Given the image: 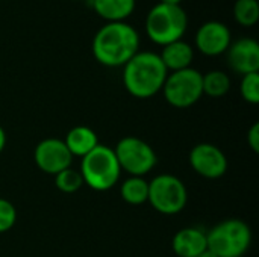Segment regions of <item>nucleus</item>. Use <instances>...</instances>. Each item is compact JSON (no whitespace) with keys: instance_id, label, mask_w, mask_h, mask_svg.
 <instances>
[{"instance_id":"nucleus-1","label":"nucleus","mask_w":259,"mask_h":257,"mask_svg":"<svg viewBox=\"0 0 259 257\" xmlns=\"http://www.w3.org/2000/svg\"><path fill=\"white\" fill-rule=\"evenodd\" d=\"M140 32L127 21L105 23L91 44L94 59L109 68L123 67L140 52Z\"/></svg>"},{"instance_id":"nucleus-2","label":"nucleus","mask_w":259,"mask_h":257,"mask_svg":"<svg viewBox=\"0 0 259 257\" xmlns=\"http://www.w3.org/2000/svg\"><path fill=\"white\" fill-rule=\"evenodd\" d=\"M168 71L159 53L140 50L123 65V85L135 98H152L162 91Z\"/></svg>"},{"instance_id":"nucleus-3","label":"nucleus","mask_w":259,"mask_h":257,"mask_svg":"<svg viewBox=\"0 0 259 257\" xmlns=\"http://www.w3.org/2000/svg\"><path fill=\"white\" fill-rule=\"evenodd\" d=\"M188 14L182 5L156 3L146 15L144 29L149 39L161 47L184 39L188 30Z\"/></svg>"},{"instance_id":"nucleus-4","label":"nucleus","mask_w":259,"mask_h":257,"mask_svg":"<svg viewBox=\"0 0 259 257\" xmlns=\"http://www.w3.org/2000/svg\"><path fill=\"white\" fill-rule=\"evenodd\" d=\"M83 183L93 191L106 192L112 189L121 176L117 156L112 147L99 144L93 151L80 159L79 168Z\"/></svg>"},{"instance_id":"nucleus-5","label":"nucleus","mask_w":259,"mask_h":257,"mask_svg":"<svg viewBox=\"0 0 259 257\" xmlns=\"http://www.w3.org/2000/svg\"><path fill=\"white\" fill-rule=\"evenodd\" d=\"M206 242L217 257H243L252 244V229L240 218H228L206 232Z\"/></svg>"},{"instance_id":"nucleus-6","label":"nucleus","mask_w":259,"mask_h":257,"mask_svg":"<svg viewBox=\"0 0 259 257\" xmlns=\"http://www.w3.org/2000/svg\"><path fill=\"white\" fill-rule=\"evenodd\" d=\"M147 201L162 215H178L187 208L188 189L179 177L159 174L149 182Z\"/></svg>"},{"instance_id":"nucleus-7","label":"nucleus","mask_w":259,"mask_h":257,"mask_svg":"<svg viewBox=\"0 0 259 257\" xmlns=\"http://www.w3.org/2000/svg\"><path fill=\"white\" fill-rule=\"evenodd\" d=\"M165 101L178 109L194 106L203 97L202 73L193 67L168 73L162 86Z\"/></svg>"},{"instance_id":"nucleus-8","label":"nucleus","mask_w":259,"mask_h":257,"mask_svg":"<svg viewBox=\"0 0 259 257\" xmlns=\"http://www.w3.org/2000/svg\"><path fill=\"white\" fill-rule=\"evenodd\" d=\"M114 153L121 171L135 177H144L158 164V156L153 147L137 136L121 138L114 147Z\"/></svg>"},{"instance_id":"nucleus-9","label":"nucleus","mask_w":259,"mask_h":257,"mask_svg":"<svg viewBox=\"0 0 259 257\" xmlns=\"http://www.w3.org/2000/svg\"><path fill=\"white\" fill-rule=\"evenodd\" d=\"M33 161L38 170L49 176H56L71 167L73 155L67 148L64 139L46 138L36 144L33 150Z\"/></svg>"},{"instance_id":"nucleus-10","label":"nucleus","mask_w":259,"mask_h":257,"mask_svg":"<svg viewBox=\"0 0 259 257\" xmlns=\"http://www.w3.org/2000/svg\"><path fill=\"white\" fill-rule=\"evenodd\" d=\"M191 168L205 179H220L228 171V158L223 150L211 142H200L190 151Z\"/></svg>"},{"instance_id":"nucleus-11","label":"nucleus","mask_w":259,"mask_h":257,"mask_svg":"<svg viewBox=\"0 0 259 257\" xmlns=\"http://www.w3.org/2000/svg\"><path fill=\"white\" fill-rule=\"evenodd\" d=\"M232 42V33L228 24L219 20L205 21L194 35L196 48L205 56L225 55Z\"/></svg>"},{"instance_id":"nucleus-12","label":"nucleus","mask_w":259,"mask_h":257,"mask_svg":"<svg viewBox=\"0 0 259 257\" xmlns=\"http://www.w3.org/2000/svg\"><path fill=\"white\" fill-rule=\"evenodd\" d=\"M228 65L238 74L259 73V44L255 38L244 36L231 42L226 52Z\"/></svg>"},{"instance_id":"nucleus-13","label":"nucleus","mask_w":259,"mask_h":257,"mask_svg":"<svg viewBox=\"0 0 259 257\" xmlns=\"http://www.w3.org/2000/svg\"><path fill=\"white\" fill-rule=\"evenodd\" d=\"M171 248L179 257H199L208 250L206 232L199 227H184L173 236Z\"/></svg>"},{"instance_id":"nucleus-14","label":"nucleus","mask_w":259,"mask_h":257,"mask_svg":"<svg viewBox=\"0 0 259 257\" xmlns=\"http://www.w3.org/2000/svg\"><path fill=\"white\" fill-rule=\"evenodd\" d=\"M159 58L168 73L185 70L190 68L194 61V47L188 41L179 39L164 45L159 53Z\"/></svg>"},{"instance_id":"nucleus-15","label":"nucleus","mask_w":259,"mask_h":257,"mask_svg":"<svg viewBox=\"0 0 259 257\" xmlns=\"http://www.w3.org/2000/svg\"><path fill=\"white\" fill-rule=\"evenodd\" d=\"M88 3L106 23L126 21L137 8V0H88Z\"/></svg>"},{"instance_id":"nucleus-16","label":"nucleus","mask_w":259,"mask_h":257,"mask_svg":"<svg viewBox=\"0 0 259 257\" xmlns=\"http://www.w3.org/2000/svg\"><path fill=\"white\" fill-rule=\"evenodd\" d=\"M64 142L70 150V153L73 155V158L77 156L80 159L100 144L97 133L88 126H76L70 129L68 133L65 135Z\"/></svg>"},{"instance_id":"nucleus-17","label":"nucleus","mask_w":259,"mask_h":257,"mask_svg":"<svg viewBox=\"0 0 259 257\" xmlns=\"http://www.w3.org/2000/svg\"><path fill=\"white\" fill-rule=\"evenodd\" d=\"M120 195L123 201L132 206H140L147 203L149 197V182L144 177L129 176L120 185Z\"/></svg>"},{"instance_id":"nucleus-18","label":"nucleus","mask_w":259,"mask_h":257,"mask_svg":"<svg viewBox=\"0 0 259 257\" xmlns=\"http://www.w3.org/2000/svg\"><path fill=\"white\" fill-rule=\"evenodd\" d=\"M202 86L203 95H208L211 98H220L229 92L231 77L228 76V73L222 70H211L202 74Z\"/></svg>"},{"instance_id":"nucleus-19","label":"nucleus","mask_w":259,"mask_h":257,"mask_svg":"<svg viewBox=\"0 0 259 257\" xmlns=\"http://www.w3.org/2000/svg\"><path fill=\"white\" fill-rule=\"evenodd\" d=\"M234 18L243 27H252L259 20L258 0H235Z\"/></svg>"},{"instance_id":"nucleus-20","label":"nucleus","mask_w":259,"mask_h":257,"mask_svg":"<svg viewBox=\"0 0 259 257\" xmlns=\"http://www.w3.org/2000/svg\"><path fill=\"white\" fill-rule=\"evenodd\" d=\"M83 179L79 170L67 168L55 176V186L64 194H74L83 186Z\"/></svg>"},{"instance_id":"nucleus-21","label":"nucleus","mask_w":259,"mask_h":257,"mask_svg":"<svg viewBox=\"0 0 259 257\" xmlns=\"http://www.w3.org/2000/svg\"><path fill=\"white\" fill-rule=\"evenodd\" d=\"M240 94L244 101L250 105L259 103V73L244 74L240 83Z\"/></svg>"},{"instance_id":"nucleus-22","label":"nucleus","mask_w":259,"mask_h":257,"mask_svg":"<svg viewBox=\"0 0 259 257\" xmlns=\"http://www.w3.org/2000/svg\"><path fill=\"white\" fill-rule=\"evenodd\" d=\"M17 223V209L15 206L6 200L0 197V235L9 232Z\"/></svg>"},{"instance_id":"nucleus-23","label":"nucleus","mask_w":259,"mask_h":257,"mask_svg":"<svg viewBox=\"0 0 259 257\" xmlns=\"http://www.w3.org/2000/svg\"><path fill=\"white\" fill-rule=\"evenodd\" d=\"M247 144H249V147H250L255 153H258L259 151V123H253V124H252V127L249 129V132H247Z\"/></svg>"},{"instance_id":"nucleus-24","label":"nucleus","mask_w":259,"mask_h":257,"mask_svg":"<svg viewBox=\"0 0 259 257\" xmlns=\"http://www.w3.org/2000/svg\"><path fill=\"white\" fill-rule=\"evenodd\" d=\"M5 147H6V132H5V129L0 126V153L5 150Z\"/></svg>"},{"instance_id":"nucleus-25","label":"nucleus","mask_w":259,"mask_h":257,"mask_svg":"<svg viewBox=\"0 0 259 257\" xmlns=\"http://www.w3.org/2000/svg\"><path fill=\"white\" fill-rule=\"evenodd\" d=\"M159 3H165V5H181L182 0H159Z\"/></svg>"},{"instance_id":"nucleus-26","label":"nucleus","mask_w":259,"mask_h":257,"mask_svg":"<svg viewBox=\"0 0 259 257\" xmlns=\"http://www.w3.org/2000/svg\"><path fill=\"white\" fill-rule=\"evenodd\" d=\"M199 257H217V256H215V254H214L212 251L206 250V251H203V253H202V254H200V256H199Z\"/></svg>"},{"instance_id":"nucleus-27","label":"nucleus","mask_w":259,"mask_h":257,"mask_svg":"<svg viewBox=\"0 0 259 257\" xmlns=\"http://www.w3.org/2000/svg\"><path fill=\"white\" fill-rule=\"evenodd\" d=\"M74 2H88V0H74Z\"/></svg>"}]
</instances>
